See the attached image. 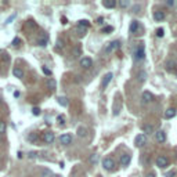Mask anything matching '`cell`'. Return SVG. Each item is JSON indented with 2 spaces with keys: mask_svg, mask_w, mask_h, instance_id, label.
I'll use <instances>...</instances> for the list:
<instances>
[{
  "mask_svg": "<svg viewBox=\"0 0 177 177\" xmlns=\"http://www.w3.org/2000/svg\"><path fill=\"white\" fill-rule=\"evenodd\" d=\"M143 131H144L145 134H151V133H154V127H152L151 125H144V126H143Z\"/></svg>",
  "mask_w": 177,
  "mask_h": 177,
  "instance_id": "19",
  "label": "cell"
},
{
  "mask_svg": "<svg viewBox=\"0 0 177 177\" xmlns=\"http://www.w3.org/2000/svg\"><path fill=\"white\" fill-rule=\"evenodd\" d=\"M58 120H60V123H64V116L60 115V116H58Z\"/></svg>",
  "mask_w": 177,
  "mask_h": 177,
  "instance_id": "37",
  "label": "cell"
},
{
  "mask_svg": "<svg viewBox=\"0 0 177 177\" xmlns=\"http://www.w3.org/2000/svg\"><path fill=\"white\" fill-rule=\"evenodd\" d=\"M13 73H14L15 78H19V79H21L22 76H24V72H22V69H19V68H14V69H13Z\"/></svg>",
  "mask_w": 177,
  "mask_h": 177,
  "instance_id": "20",
  "label": "cell"
},
{
  "mask_svg": "<svg viewBox=\"0 0 177 177\" xmlns=\"http://www.w3.org/2000/svg\"><path fill=\"white\" fill-rule=\"evenodd\" d=\"M154 18H155V21H163L165 19V13L163 11H155L154 13Z\"/></svg>",
  "mask_w": 177,
  "mask_h": 177,
  "instance_id": "14",
  "label": "cell"
},
{
  "mask_svg": "<svg viewBox=\"0 0 177 177\" xmlns=\"http://www.w3.org/2000/svg\"><path fill=\"white\" fill-rule=\"evenodd\" d=\"M18 43H19V39H18V37H17V39H14L13 44H14V46H18Z\"/></svg>",
  "mask_w": 177,
  "mask_h": 177,
  "instance_id": "36",
  "label": "cell"
},
{
  "mask_svg": "<svg viewBox=\"0 0 177 177\" xmlns=\"http://www.w3.org/2000/svg\"><path fill=\"white\" fill-rule=\"evenodd\" d=\"M35 155H36V154H33V152H31V154H29V158L32 159V158H35Z\"/></svg>",
  "mask_w": 177,
  "mask_h": 177,
  "instance_id": "39",
  "label": "cell"
},
{
  "mask_svg": "<svg viewBox=\"0 0 177 177\" xmlns=\"http://www.w3.org/2000/svg\"><path fill=\"white\" fill-rule=\"evenodd\" d=\"M173 4H174V1H173V0H170V1H167V6H173Z\"/></svg>",
  "mask_w": 177,
  "mask_h": 177,
  "instance_id": "41",
  "label": "cell"
},
{
  "mask_svg": "<svg viewBox=\"0 0 177 177\" xmlns=\"http://www.w3.org/2000/svg\"><path fill=\"white\" fill-rule=\"evenodd\" d=\"M154 100V96H152L149 91H144L143 93V101L144 102H151Z\"/></svg>",
  "mask_w": 177,
  "mask_h": 177,
  "instance_id": "12",
  "label": "cell"
},
{
  "mask_svg": "<svg viewBox=\"0 0 177 177\" xmlns=\"http://www.w3.org/2000/svg\"><path fill=\"white\" fill-rule=\"evenodd\" d=\"M102 4H104V7H107V8H114L116 6V1L115 0H104Z\"/></svg>",
  "mask_w": 177,
  "mask_h": 177,
  "instance_id": "16",
  "label": "cell"
},
{
  "mask_svg": "<svg viewBox=\"0 0 177 177\" xmlns=\"http://www.w3.org/2000/svg\"><path fill=\"white\" fill-rule=\"evenodd\" d=\"M176 158H177V148H176Z\"/></svg>",
  "mask_w": 177,
  "mask_h": 177,
  "instance_id": "43",
  "label": "cell"
},
{
  "mask_svg": "<svg viewBox=\"0 0 177 177\" xmlns=\"http://www.w3.org/2000/svg\"><path fill=\"white\" fill-rule=\"evenodd\" d=\"M166 176H167V177H172V176H174V172H170V173H167Z\"/></svg>",
  "mask_w": 177,
  "mask_h": 177,
  "instance_id": "40",
  "label": "cell"
},
{
  "mask_svg": "<svg viewBox=\"0 0 177 177\" xmlns=\"http://www.w3.org/2000/svg\"><path fill=\"white\" fill-rule=\"evenodd\" d=\"M147 177H155V174H148Z\"/></svg>",
  "mask_w": 177,
  "mask_h": 177,
  "instance_id": "42",
  "label": "cell"
},
{
  "mask_svg": "<svg viewBox=\"0 0 177 177\" xmlns=\"http://www.w3.org/2000/svg\"><path fill=\"white\" fill-rule=\"evenodd\" d=\"M57 101H58V104L62 105V107H66V105L69 104V100L66 97H58Z\"/></svg>",
  "mask_w": 177,
  "mask_h": 177,
  "instance_id": "18",
  "label": "cell"
},
{
  "mask_svg": "<svg viewBox=\"0 0 177 177\" xmlns=\"http://www.w3.org/2000/svg\"><path fill=\"white\" fill-rule=\"evenodd\" d=\"M176 75H177V69H176Z\"/></svg>",
  "mask_w": 177,
  "mask_h": 177,
  "instance_id": "45",
  "label": "cell"
},
{
  "mask_svg": "<svg viewBox=\"0 0 177 177\" xmlns=\"http://www.w3.org/2000/svg\"><path fill=\"white\" fill-rule=\"evenodd\" d=\"M46 43H47V40L46 39H42V40H39V46H46Z\"/></svg>",
  "mask_w": 177,
  "mask_h": 177,
  "instance_id": "35",
  "label": "cell"
},
{
  "mask_svg": "<svg viewBox=\"0 0 177 177\" xmlns=\"http://www.w3.org/2000/svg\"><path fill=\"white\" fill-rule=\"evenodd\" d=\"M112 78H114V76H112V73H111V72H109V73H107V75L104 76V79H102V82H101V86H102V87H107V86H108V83L111 82V79H112Z\"/></svg>",
  "mask_w": 177,
  "mask_h": 177,
  "instance_id": "11",
  "label": "cell"
},
{
  "mask_svg": "<svg viewBox=\"0 0 177 177\" xmlns=\"http://www.w3.org/2000/svg\"><path fill=\"white\" fill-rule=\"evenodd\" d=\"M54 177H62V176H54Z\"/></svg>",
  "mask_w": 177,
  "mask_h": 177,
  "instance_id": "44",
  "label": "cell"
},
{
  "mask_svg": "<svg viewBox=\"0 0 177 177\" xmlns=\"http://www.w3.org/2000/svg\"><path fill=\"white\" fill-rule=\"evenodd\" d=\"M102 166H104L105 170H112L114 167H115V161L112 158H104V161H102Z\"/></svg>",
  "mask_w": 177,
  "mask_h": 177,
  "instance_id": "3",
  "label": "cell"
},
{
  "mask_svg": "<svg viewBox=\"0 0 177 177\" xmlns=\"http://www.w3.org/2000/svg\"><path fill=\"white\" fill-rule=\"evenodd\" d=\"M119 6L120 7H127V6H129V1H126V0H125V1H119Z\"/></svg>",
  "mask_w": 177,
  "mask_h": 177,
  "instance_id": "34",
  "label": "cell"
},
{
  "mask_svg": "<svg viewBox=\"0 0 177 177\" xmlns=\"http://www.w3.org/2000/svg\"><path fill=\"white\" fill-rule=\"evenodd\" d=\"M134 144H136V147H144L145 144H147V136L145 134H138L137 137H136V140H134Z\"/></svg>",
  "mask_w": 177,
  "mask_h": 177,
  "instance_id": "2",
  "label": "cell"
},
{
  "mask_svg": "<svg viewBox=\"0 0 177 177\" xmlns=\"http://www.w3.org/2000/svg\"><path fill=\"white\" fill-rule=\"evenodd\" d=\"M6 129H7V126H6V123H4V122H0V134L6 133Z\"/></svg>",
  "mask_w": 177,
  "mask_h": 177,
  "instance_id": "27",
  "label": "cell"
},
{
  "mask_svg": "<svg viewBox=\"0 0 177 177\" xmlns=\"http://www.w3.org/2000/svg\"><path fill=\"white\" fill-rule=\"evenodd\" d=\"M163 35H165V31H163L162 28H159L158 31H156V36H158V37H162Z\"/></svg>",
  "mask_w": 177,
  "mask_h": 177,
  "instance_id": "31",
  "label": "cell"
},
{
  "mask_svg": "<svg viewBox=\"0 0 177 177\" xmlns=\"http://www.w3.org/2000/svg\"><path fill=\"white\" fill-rule=\"evenodd\" d=\"M97 158H98V156L96 155V154H93V155L90 156V159H89V162H90V163H96V162H97Z\"/></svg>",
  "mask_w": 177,
  "mask_h": 177,
  "instance_id": "30",
  "label": "cell"
},
{
  "mask_svg": "<svg viewBox=\"0 0 177 177\" xmlns=\"http://www.w3.org/2000/svg\"><path fill=\"white\" fill-rule=\"evenodd\" d=\"M112 31H114V28H112V26H105V28H102V32H104V33L112 32Z\"/></svg>",
  "mask_w": 177,
  "mask_h": 177,
  "instance_id": "32",
  "label": "cell"
},
{
  "mask_svg": "<svg viewBox=\"0 0 177 177\" xmlns=\"http://www.w3.org/2000/svg\"><path fill=\"white\" fill-rule=\"evenodd\" d=\"M80 53H82V50H80V47H75V49H73V51H72L73 57H79V55H80Z\"/></svg>",
  "mask_w": 177,
  "mask_h": 177,
  "instance_id": "26",
  "label": "cell"
},
{
  "mask_svg": "<svg viewBox=\"0 0 177 177\" xmlns=\"http://www.w3.org/2000/svg\"><path fill=\"white\" fill-rule=\"evenodd\" d=\"M43 141L47 143V144H51L53 141H54V133H51V131H46L43 134Z\"/></svg>",
  "mask_w": 177,
  "mask_h": 177,
  "instance_id": "7",
  "label": "cell"
},
{
  "mask_svg": "<svg viewBox=\"0 0 177 177\" xmlns=\"http://www.w3.org/2000/svg\"><path fill=\"white\" fill-rule=\"evenodd\" d=\"M76 133H78L79 137H86V136H87V129H86V127H83V126H80V127H78Z\"/></svg>",
  "mask_w": 177,
  "mask_h": 177,
  "instance_id": "17",
  "label": "cell"
},
{
  "mask_svg": "<svg viewBox=\"0 0 177 177\" xmlns=\"http://www.w3.org/2000/svg\"><path fill=\"white\" fill-rule=\"evenodd\" d=\"M42 71H43V73H46V75H49V76L51 75V71L49 68H46V66H43V69H42Z\"/></svg>",
  "mask_w": 177,
  "mask_h": 177,
  "instance_id": "33",
  "label": "cell"
},
{
  "mask_svg": "<svg viewBox=\"0 0 177 177\" xmlns=\"http://www.w3.org/2000/svg\"><path fill=\"white\" fill-rule=\"evenodd\" d=\"M42 177H54V174H53V172L50 169H44L42 172Z\"/></svg>",
  "mask_w": 177,
  "mask_h": 177,
  "instance_id": "22",
  "label": "cell"
},
{
  "mask_svg": "<svg viewBox=\"0 0 177 177\" xmlns=\"http://www.w3.org/2000/svg\"><path fill=\"white\" fill-rule=\"evenodd\" d=\"M130 161H131V156L125 154V155H122V158H120V165H122V166H127V165L130 163Z\"/></svg>",
  "mask_w": 177,
  "mask_h": 177,
  "instance_id": "10",
  "label": "cell"
},
{
  "mask_svg": "<svg viewBox=\"0 0 177 177\" xmlns=\"http://www.w3.org/2000/svg\"><path fill=\"white\" fill-rule=\"evenodd\" d=\"M78 25L83 26V28H87V26L90 25V22L87 21V19H80V21H78Z\"/></svg>",
  "mask_w": 177,
  "mask_h": 177,
  "instance_id": "24",
  "label": "cell"
},
{
  "mask_svg": "<svg viewBox=\"0 0 177 177\" xmlns=\"http://www.w3.org/2000/svg\"><path fill=\"white\" fill-rule=\"evenodd\" d=\"M155 140L158 141V143H163V141L166 140V134H165V131L162 130H158L155 133Z\"/></svg>",
  "mask_w": 177,
  "mask_h": 177,
  "instance_id": "9",
  "label": "cell"
},
{
  "mask_svg": "<svg viewBox=\"0 0 177 177\" xmlns=\"http://www.w3.org/2000/svg\"><path fill=\"white\" fill-rule=\"evenodd\" d=\"M55 47H57V50H61L62 47H64V42H62L61 39L57 40V44H55Z\"/></svg>",
  "mask_w": 177,
  "mask_h": 177,
  "instance_id": "28",
  "label": "cell"
},
{
  "mask_svg": "<svg viewBox=\"0 0 177 177\" xmlns=\"http://www.w3.org/2000/svg\"><path fill=\"white\" fill-rule=\"evenodd\" d=\"M137 29H138V22L137 21H133L130 24V32L134 33V32H137Z\"/></svg>",
  "mask_w": 177,
  "mask_h": 177,
  "instance_id": "21",
  "label": "cell"
},
{
  "mask_svg": "<svg viewBox=\"0 0 177 177\" xmlns=\"http://www.w3.org/2000/svg\"><path fill=\"white\" fill-rule=\"evenodd\" d=\"M176 109L174 108H169L167 109L166 112H165V118H166V119H172V118H174V116H176Z\"/></svg>",
  "mask_w": 177,
  "mask_h": 177,
  "instance_id": "13",
  "label": "cell"
},
{
  "mask_svg": "<svg viewBox=\"0 0 177 177\" xmlns=\"http://www.w3.org/2000/svg\"><path fill=\"white\" fill-rule=\"evenodd\" d=\"M29 138H31V140H33V141H36L37 136H36V134H33V136H31V137H29Z\"/></svg>",
  "mask_w": 177,
  "mask_h": 177,
  "instance_id": "38",
  "label": "cell"
},
{
  "mask_svg": "<svg viewBox=\"0 0 177 177\" xmlns=\"http://www.w3.org/2000/svg\"><path fill=\"white\" fill-rule=\"evenodd\" d=\"M134 55H136V60H143L144 58V55H145V53H144V46H138L137 49H136V53H134Z\"/></svg>",
  "mask_w": 177,
  "mask_h": 177,
  "instance_id": "6",
  "label": "cell"
},
{
  "mask_svg": "<svg viewBox=\"0 0 177 177\" xmlns=\"http://www.w3.org/2000/svg\"><path fill=\"white\" fill-rule=\"evenodd\" d=\"M156 166L161 167V169L167 167V166H169V159H167L166 156H163V155L158 156V158H156Z\"/></svg>",
  "mask_w": 177,
  "mask_h": 177,
  "instance_id": "1",
  "label": "cell"
},
{
  "mask_svg": "<svg viewBox=\"0 0 177 177\" xmlns=\"http://www.w3.org/2000/svg\"><path fill=\"white\" fill-rule=\"evenodd\" d=\"M145 79H147V72L140 71V72H138V80H140V82H144Z\"/></svg>",
  "mask_w": 177,
  "mask_h": 177,
  "instance_id": "25",
  "label": "cell"
},
{
  "mask_svg": "<svg viewBox=\"0 0 177 177\" xmlns=\"http://www.w3.org/2000/svg\"><path fill=\"white\" fill-rule=\"evenodd\" d=\"M60 143L61 144H64V145H68V144H71L72 143V136L71 134H62V136H60Z\"/></svg>",
  "mask_w": 177,
  "mask_h": 177,
  "instance_id": "5",
  "label": "cell"
},
{
  "mask_svg": "<svg viewBox=\"0 0 177 177\" xmlns=\"http://www.w3.org/2000/svg\"><path fill=\"white\" fill-rule=\"evenodd\" d=\"M32 114H33L35 116H39V115H40V108H37V107L32 108Z\"/></svg>",
  "mask_w": 177,
  "mask_h": 177,
  "instance_id": "29",
  "label": "cell"
},
{
  "mask_svg": "<svg viewBox=\"0 0 177 177\" xmlns=\"http://www.w3.org/2000/svg\"><path fill=\"white\" fill-rule=\"evenodd\" d=\"M46 84H47V87H49L50 90H54L55 87H57V82H55L54 79H51V78H49V79H47Z\"/></svg>",
  "mask_w": 177,
  "mask_h": 177,
  "instance_id": "15",
  "label": "cell"
},
{
  "mask_svg": "<svg viewBox=\"0 0 177 177\" xmlns=\"http://www.w3.org/2000/svg\"><path fill=\"white\" fill-rule=\"evenodd\" d=\"M119 46H120V42H119V40H114V42H111V43L107 46L105 51H107V53H111V51L116 50V49H119Z\"/></svg>",
  "mask_w": 177,
  "mask_h": 177,
  "instance_id": "4",
  "label": "cell"
},
{
  "mask_svg": "<svg viewBox=\"0 0 177 177\" xmlns=\"http://www.w3.org/2000/svg\"><path fill=\"white\" fill-rule=\"evenodd\" d=\"M174 68H176V61H174V60H170V61L167 62L166 69H167V71H173Z\"/></svg>",
  "mask_w": 177,
  "mask_h": 177,
  "instance_id": "23",
  "label": "cell"
},
{
  "mask_svg": "<svg viewBox=\"0 0 177 177\" xmlns=\"http://www.w3.org/2000/svg\"><path fill=\"white\" fill-rule=\"evenodd\" d=\"M91 64H93V60H91V58H89V57H84V58H82V60H80V65L83 66V68H90Z\"/></svg>",
  "mask_w": 177,
  "mask_h": 177,
  "instance_id": "8",
  "label": "cell"
}]
</instances>
